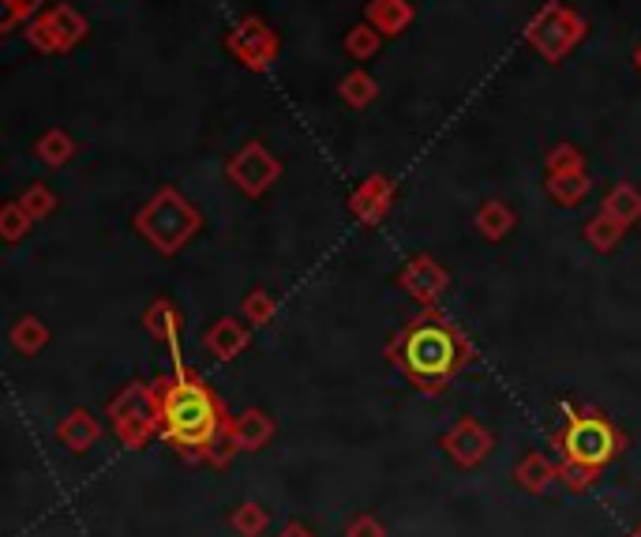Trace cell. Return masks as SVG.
Wrapping results in <instances>:
<instances>
[{"label": "cell", "mask_w": 641, "mask_h": 537, "mask_svg": "<svg viewBox=\"0 0 641 537\" xmlns=\"http://www.w3.org/2000/svg\"><path fill=\"white\" fill-rule=\"evenodd\" d=\"M387 358L406 372L424 395H439L457 372L469 365L473 350L454 324H446L439 313H428L394 335L387 346Z\"/></svg>", "instance_id": "6da1fadb"}, {"label": "cell", "mask_w": 641, "mask_h": 537, "mask_svg": "<svg viewBox=\"0 0 641 537\" xmlns=\"http://www.w3.org/2000/svg\"><path fill=\"white\" fill-rule=\"evenodd\" d=\"M154 387L162 403V436L173 448L203 459V451L229 429L222 398L185 365L177 369V380H158Z\"/></svg>", "instance_id": "7a4b0ae2"}, {"label": "cell", "mask_w": 641, "mask_h": 537, "mask_svg": "<svg viewBox=\"0 0 641 537\" xmlns=\"http://www.w3.org/2000/svg\"><path fill=\"white\" fill-rule=\"evenodd\" d=\"M132 226L154 252H162V256H177L191 237L199 233L203 215H199V207L191 204L185 193H177L173 185H166L154 193L151 204L135 211Z\"/></svg>", "instance_id": "3957f363"}, {"label": "cell", "mask_w": 641, "mask_h": 537, "mask_svg": "<svg viewBox=\"0 0 641 537\" xmlns=\"http://www.w3.org/2000/svg\"><path fill=\"white\" fill-rule=\"evenodd\" d=\"M622 443H627V436L608 417L597 414V409H574V406H566V425L555 436V448L563 451V459H578L593 470H604L608 462H616Z\"/></svg>", "instance_id": "277c9868"}, {"label": "cell", "mask_w": 641, "mask_h": 537, "mask_svg": "<svg viewBox=\"0 0 641 537\" xmlns=\"http://www.w3.org/2000/svg\"><path fill=\"white\" fill-rule=\"evenodd\" d=\"M109 421H113L117 440L128 451H140L154 436L162 432V403L158 387L146 384H128L121 395L109 398Z\"/></svg>", "instance_id": "5b68a950"}, {"label": "cell", "mask_w": 641, "mask_h": 537, "mask_svg": "<svg viewBox=\"0 0 641 537\" xmlns=\"http://www.w3.org/2000/svg\"><path fill=\"white\" fill-rule=\"evenodd\" d=\"M585 31H589V26H585V20L574 8H566L563 0H552V4H544L533 20H529L526 42L540 53V61L563 65V61L571 57V50L582 45Z\"/></svg>", "instance_id": "8992f818"}, {"label": "cell", "mask_w": 641, "mask_h": 537, "mask_svg": "<svg viewBox=\"0 0 641 537\" xmlns=\"http://www.w3.org/2000/svg\"><path fill=\"white\" fill-rule=\"evenodd\" d=\"M225 177H229V185H233L236 193H244V196L255 199V196L267 193L274 180L281 177V162L274 158V154L263 147V143L252 140V143H244V147L225 162Z\"/></svg>", "instance_id": "52a82bcc"}, {"label": "cell", "mask_w": 641, "mask_h": 537, "mask_svg": "<svg viewBox=\"0 0 641 537\" xmlns=\"http://www.w3.org/2000/svg\"><path fill=\"white\" fill-rule=\"evenodd\" d=\"M87 39V20L71 4H57L26 26V42L38 53H68Z\"/></svg>", "instance_id": "ba28073f"}, {"label": "cell", "mask_w": 641, "mask_h": 537, "mask_svg": "<svg viewBox=\"0 0 641 537\" xmlns=\"http://www.w3.org/2000/svg\"><path fill=\"white\" fill-rule=\"evenodd\" d=\"M225 45H229V53H233L241 65H248L252 72L270 68L274 57H278V50H281L278 34H274L259 15H248V20L236 23L233 31L225 34Z\"/></svg>", "instance_id": "9c48e42d"}, {"label": "cell", "mask_w": 641, "mask_h": 537, "mask_svg": "<svg viewBox=\"0 0 641 537\" xmlns=\"http://www.w3.org/2000/svg\"><path fill=\"white\" fill-rule=\"evenodd\" d=\"M491 448H496V436L484 429L476 417H462V421H457L454 429L443 436V451L465 470L480 467V462L491 454Z\"/></svg>", "instance_id": "30bf717a"}, {"label": "cell", "mask_w": 641, "mask_h": 537, "mask_svg": "<svg viewBox=\"0 0 641 537\" xmlns=\"http://www.w3.org/2000/svg\"><path fill=\"white\" fill-rule=\"evenodd\" d=\"M398 286L406 289L413 302L420 305H435L443 297V289L451 286V271L443 267L432 256H413L406 267L398 271Z\"/></svg>", "instance_id": "8fae6325"}, {"label": "cell", "mask_w": 641, "mask_h": 537, "mask_svg": "<svg viewBox=\"0 0 641 537\" xmlns=\"http://www.w3.org/2000/svg\"><path fill=\"white\" fill-rule=\"evenodd\" d=\"M394 196H398V185H394L390 177H383V173H372V177H364L361 185L353 188L350 211L361 226H379L383 218L390 215Z\"/></svg>", "instance_id": "7c38bea8"}, {"label": "cell", "mask_w": 641, "mask_h": 537, "mask_svg": "<svg viewBox=\"0 0 641 537\" xmlns=\"http://www.w3.org/2000/svg\"><path fill=\"white\" fill-rule=\"evenodd\" d=\"M143 327H146V335H151V339H158V342H166V346H169L173 358H177L173 365L180 369V327H185V320H180V313L173 308L169 297H158V302L146 305Z\"/></svg>", "instance_id": "4fadbf2b"}, {"label": "cell", "mask_w": 641, "mask_h": 537, "mask_svg": "<svg viewBox=\"0 0 641 537\" xmlns=\"http://www.w3.org/2000/svg\"><path fill=\"white\" fill-rule=\"evenodd\" d=\"M252 324H241V320H233V316H222V320H218L214 327H210L207 331V350L214 353L218 361H236L241 358L244 350H248L252 346V331H248Z\"/></svg>", "instance_id": "5bb4252c"}, {"label": "cell", "mask_w": 641, "mask_h": 537, "mask_svg": "<svg viewBox=\"0 0 641 537\" xmlns=\"http://www.w3.org/2000/svg\"><path fill=\"white\" fill-rule=\"evenodd\" d=\"M229 436L241 451H259L274 440V417L263 409H244L241 417H229Z\"/></svg>", "instance_id": "9a60e30c"}, {"label": "cell", "mask_w": 641, "mask_h": 537, "mask_svg": "<svg viewBox=\"0 0 641 537\" xmlns=\"http://www.w3.org/2000/svg\"><path fill=\"white\" fill-rule=\"evenodd\" d=\"M57 440L68 451L84 454V451L95 448L98 440H102V425L95 421V414H90V409H71V414L57 425Z\"/></svg>", "instance_id": "2e32d148"}, {"label": "cell", "mask_w": 641, "mask_h": 537, "mask_svg": "<svg viewBox=\"0 0 641 537\" xmlns=\"http://www.w3.org/2000/svg\"><path fill=\"white\" fill-rule=\"evenodd\" d=\"M515 481L526 493H533V496H540V493H548V485L552 481H559V467L548 454H540V451H529L526 459L518 462V470H515Z\"/></svg>", "instance_id": "e0dca14e"}, {"label": "cell", "mask_w": 641, "mask_h": 537, "mask_svg": "<svg viewBox=\"0 0 641 537\" xmlns=\"http://www.w3.org/2000/svg\"><path fill=\"white\" fill-rule=\"evenodd\" d=\"M368 23L379 34H401L409 23H413V4L409 0H372L368 4Z\"/></svg>", "instance_id": "ac0fdd59"}, {"label": "cell", "mask_w": 641, "mask_h": 537, "mask_svg": "<svg viewBox=\"0 0 641 537\" xmlns=\"http://www.w3.org/2000/svg\"><path fill=\"white\" fill-rule=\"evenodd\" d=\"M515 226H518V215L510 211L502 199H488V204H480V211H476V230H480V237H488V241L510 237Z\"/></svg>", "instance_id": "d6986e66"}, {"label": "cell", "mask_w": 641, "mask_h": 537, "mask_svg": "<svg viewBox=\"0 0 641 537\" xmlns=\"http://www.w3.org/2000/svg\"><path fill=\"white\" fill-rule=\"evenodd\" d=\"M548 196L555 199L559 207H578L585 196H589V177L585 173H548L544 180Z\"/></svg>", "instance_id": "ffe728a7"}, {"label": "cell", "mask_w": 641, "mask_h": 537, "mask_svg": "<svg viewBox=\"0 0 641 537\" xmlns=\"http://www.w3.org/2000/svg\"><path fill=\"white\" fill-rule=\"evenodd\" d=\"M622 230H627V226H622L619 218L600 211V215H593L589 222H585V241H589L597 252H616L619 241H622Z\"/></svg>", "instance_id": "44dd1931"}, {"label": "cell", "mask_w": 641, "mask_h": 537, "mask_svg": "<svg viewBox=\"0 0 641 537\" xmlns=\"http://www.w3.org/2000/svg\"><path fill=\"white\" fill-rule=\"evenodd\" d=\"M604 211L611 218H619L622 226L641 222V193L634 185H616L608 196H604Z\"/></svg>", "instance_id": "7402d4cb"}, {"label": "cell", "mask_w": 641, "mask_h": 537, "mask_svg": "<svg viewBox=\"0 0 641 537\" xmlns=\"http://www.w3.org/2000/svg\"><path fill=\"white\" fill-rule=\"evenodd\" d=\"M45 342H49V327H45L38 316H23V320L12 327V346L23 353V358H34V353H42Z\"/></svg>", "instance_id": "603a6c76"}, {"label": "cell", "mask_w": 641, "mask_h": 537, "mask_svg": "<svg viewBox=\"0 0 641 537\" xmlns=\"http://www.w3.org/2000/svg\"><path fill=\"white\" fill-rule=\"evenodd\" d=\"M267 523H270V512L263 504H255V500H244V504L233 507V515H229V526L244 537H259L267 530Z\"/></svg>", "instance_id": "cb8c5ba5"}, {"label": "cell", "mask_w": 641, "mask_h": 537, "mask_svg": "<svg viewBox=\"0 0 641 537\" xmlns=\"http://www.w3.org/2000/svg\"><path fill=\"white\" fill-rule=\"evenodd\" d=\"M338 90H342L345 106H353V109L372 106V102H375V95H379V87H375V79H372L364 68L350 72V76L342 79V87H338Z\"/></svg>", "instance_id": "d4e9b609"}, {"label": "cell", "mask_w": 641, "mask_h": 537, "mask_svg": "<svg viewBox=\"0 0 641 537\" xmlns=\"http://www.w3.org/2000/svg\"><path fill=\"white\" fill-rule=\"evenodd\" d=\"M38 222L26 207L15 199V204H4V211H0V237H4L8 244H15V241H23L26 233H31V226Z\"/></svg>", "instance_id": "484cf974"}, {"label": "cell", "mask_w": 641, "mask_h": 537, "mask_svg": "<svg viewBox=\"0 0 641 537\" xmlns=\"http://www.w3.org/2000/svg\"><path fill=\"white\" fill-rule=\"evenodd\" d=\"M379 42H383V34L375 31L372 23H356L345 31V53H350L353 61H368L379 53Z\"/></svg>", "instance_id": "4316f807"}, {"label": "cell", "mask_w": 641, "mask_h": 537, "mask_svg": "<svg viewBox=\"0 0 641 537\" xmlns=\"http://www.w3.org/2000/svg\"><path fill=\"white\" fill-rule=\"evenodd\" d=\"M38 158L45 162V166H64V162L76 154V143H71V135L68 132H60V129H49L38 140Z\"/></svg>", "instance_id": "83f0119b"}, {"label": "cell", "mask_w": 641, "mask_h": 537, "mask_svg": "<svg viewBox=\"0 0 641 537\" xmlns=\"http://www.w3.org/2000/svg\"><path fill=\"white\" fill-rule=\"evenodd\" d=\"M593 481H597V470L585 467V462H578V459H563V467H559V485H563L571 496L589 493Z\"/></svg>", "instance_id": "f1b7e54d"}, {"label": "cell", "mask_w": 641, "mask_h": 537, "mask_svg": "<svg viewBox=\"0 0 641 537\" xmlns=\"http://www.w3.org/2000/svg\"><path fill=\"white\" fill-rule=\"evenodd\" d=\"M274 316H278V302L267 294V289H252L248 297H244V324L252 327H270Z\"/></svg>", "instance_id": "f546056e"}, {"label": "cell", "mask_w": 641, "mask_h": 537, "mask_svg": "<svg viewBox=\"0 0 641 537\" xmlns=\"http://www.w3.org/2000/svg\"><path fill=\"white\" fill-rule=\"evenodd\" d=\"M544 169L548 173H585V158H582L578 147H571V143H559V147L548 151Z\"/></svg>", "instance_id": "4dcf8cb0"}, {"label": "cell", "mask_w": 641, "mask_h": 537, "mask_svg": "<svg viewBox=\"0 0 641 537\" xmlns=\"http://www.w3.org/2000/svg\"><path fill=\"white\" fill-rule=\"evenodd\" d=\"M20 204H23L34 218H49L53 211H57V196H53L45 185H31V188H26V193L20 196Z\"/></svg>", "instance_id": "1f68e13d"}, {"label": "cell", "mask_w": 641, "mask_h": 537, "mask_svg": "<svg viewBox=\"0 0 641 537\" xmlns=\"http://www.w3.org/2000/svg\"><path fill=\"white\" fill-rule=\"evenodd\" d=\"M38 8L42 0H4V23H0V31H12L20 20H31Z\"/></svg>", "instance_id": "d6a6232c"}, {"label": "cell", "mask_w": 641, "mask_h": 537, "mask_svg": "<svg viewBox=\"0 0 641 537\" xmlns=\"http://www.w3.org/2000/svg\"><path fill=\"white\" fill-rule=\"evenodd\" d=\"M236 451H241V448H236V443H233V436H229V429H225V432L218 436V440L210 443V448L203 451V459L210 462V467H218V470H222V467H229V459H233Z\"/></svg>", "instance_id": "836d02e7"}, {"label": "cell", "mask_w": 641, "mask_h": 537, "mask_svg": "<svg viewBox=\"0 0 641 537\" xmlns=\"http://www.w3.org/2000/svg\"><path fill=\"white\" fill-rule=\"evenodd\" d=\"M345 537H387L375 515H356L350 526H345Z\"/></svg>", "instance_id": "e575fe53"}, {"label": "cell", "mask_w": 641, "mask_h": 537, "mask_svg": "<svg viewBox=\"0 0 641 537\" xmlns=\"http://www.w3.org/2000/svg\"><path fill=\"white\" fill-rule=\"evenodd\" d=\"M278 537H316V534H311L308 526H300V523H289Z\"/></svg>", "instance_id": "d590c367"}, {"label": "cell", "mask_w": 641, "mask_h": 537, "mask_svg": "<svg viewBox=\"0 0 641 537\" xmlns=\"http://www.w3.org/2000/svg\"><path fill=\"white\" fill-rule=\"evenodd\" d=\"M634 65H638V72H641V45H638V50H634Z\"/></svg>", "instance_id": "8d00e7d4"}, {"label": "cell", "mask_w": 641, "mask_h": 537, "mask_svg": "<svg viewBox=\"0 0 641 537\" xmlns=\"http://www.w3.org/2000/svg\"><path fill=\"white\" fill-rule=\"evenodd\" d=\"M630 537H641V526H638V530H634V534H630Z\"/></svg>", "instance_id": "74e56055"}]
</instances>
